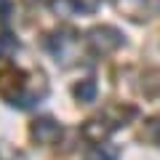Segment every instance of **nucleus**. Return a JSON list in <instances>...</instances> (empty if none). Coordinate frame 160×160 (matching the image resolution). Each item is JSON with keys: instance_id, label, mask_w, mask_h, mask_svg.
Instances as JSON below:
<instances>
[{"instance_id": "nucleus-1", "label": "nucleus", "mask_w": 160, "mask_h": 160, "mask_svg": "<svg viewBox=\"0 0 160 160\" xmlns=\"http://www.w3.org/2000/svg\"><path fill=\"white\" fill-rule=\"evenodd\" d=\"M48 93V86L43 75L29 78L22 69H3L0 72V96L6 99L11 107L29 109L35 104H40V99Z\"/></svg>"}, {"instance_id": "nucleus-2", "label": "nucleus", "mask_w": 160, "mask_h": 160, "mask_svg": "<svg viewBox=\"0 0 160 160\" xmlns=\"http://www.w3.org/2000/svg\"><path fill=\"white\" fill-rule=\"evenodd\" d=\"M136 115H139V109L131 107V104H109L104 112H99L93 120H88L83 126V136L91 139V142H104L109 133L128 126Z\"/></svg>"}, {"instance_id": "nucleus-3", "label": "nucleus", "mask_w": 160, "mask_h": 160, "mask_svg": "<svg viewBox=\"0 0 160 160\" xmlns=\"http://www.w3.org/2000/svg\"><path fill=\"white\" fill-rule=\"evenodd\" d=\"M126 43L123 32L112 24H99V27H91L86 32V46L91 48V53L96 56H107V53H115L120 46Z\"/></svg>"}, {"instance_id": "nucleus-4", "label": "nucleus", "mask_w": 160, "mask_h": 160, "mask_svg": "<svg viewBox=\"0 0 160 160\" xmlns=\"http://www.w3.org/2000/svg\"><path fill=\"white\" fill-rule=\"evenodd\" d=\"M115 8L131 22H149L160 13V0H115Z\"/></svg>"}, {"instance_id": "nucleus-5", "label": "nucleus", "mask_w": 160, "mask_h": 160, "mask_svg": "<svg viewBox=\"0 0 160 160\" xmlns=\"http://www.w3.org/2000/svg\"><path fill=\"white\" fill-rule=\"evenodd\" d=\"M29 136H32L35 144L48 147V144H56L59 139H62V126H59L53 118H38V120H32V126H29Z\"/></svg>"}, {"instance_id": "nucleus-6", "label": "nucleus", "mask_w": 160, "mask_h": 160, "mask_svg": "<svg viewBox=\"0 0 160 160\" xmlns=\"http://www.w3.org/2000/svg\"><path fill=\"white\" fill-rule=\"evenodd\" d=\"M99 0H51V11L56 16H78V13H93Z\"/></svg>"}, {"instance_id": "nucleus-7", "label": "nucleus", "mask_w": 160, "mask_h": 160, "mask_svg": "<svg viewBox=\"0 0 160 160\" xmlns=\"http://www.w3.org/2000/svg\"><path fill=\"white\" fill-rule=\"evenodd\" d=\"M118 158H120V149L107 142H91V147L83 155V160H118Z\"/></svg>"}, {"instance_id": "nucleus-8", "label": "nucleus", "mask_w": 160, "mask_h": 160, "mask_svg": "<svg viewBox=\"0 0 160 160\" xmlns=\"http://www.w3.org/2000/svg\"><path fill=\"white\" fill-rule=\"evenodd\" d=\"M72 93H75V99H78V102L91 104V102H96L99 86H96V80H93V78H86V80H80L78 86L72 88Z\"/></svg>"}, {"instance_id": "nucleus-9", "label": "nucleus", "mask_w": 160, "mask_h": 160, "mask_svg": "<svg viewBox=\"0 0 160 160\" xmlns=\"http://www.w3.org/2000/svg\"><path fill=\"white\" fill-rule=\"evenodd\" d=\"M142 139H144V142H149V144H155V147H160V115L144 120V126H142Z\"/></svg>"}, {"instance_id": "nucleus-10", "label": "nucleus", "mask_w": 160, "mask_h": 160, "mask_svg": "<svg viewBox=\"0 0 160 160\" xmlns=\"http://www.w3.org/2000/svg\"><path fill=\"white\" fill-rule=\"evenodd\" d=\"M19 51V40H16V35H0V59L3 62H8V59L13 56V53Z\"/></svg>"}, {"instance_id": "nucleus-11", "label": "nucleus", "mask_w": 160, "mask_h": 160, "mask_svg": "<svg viewBox=\"0 0 160 160\" xmlns=\"http://www.w3.org/2000/svg\"><path fill=\"white\" fill-rule=\"evenodd\" d=\"M147 83H142V88H144V93H147V96H155V93L160 91V72L158 69H149L147 72Z\"/></svg>"}]
</instances>
